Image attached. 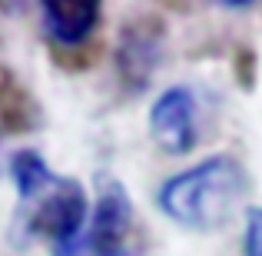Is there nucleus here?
Wrapping results in <instances>:
<instances>
[{
	"label": "nucleus",
	"mask_w": 262,
	"mask_h": 256,
	"mask_svg": "<svg viewBox=\"0 0 262 256\" xmlns=\"http://www.w3.org/2000/svg\"><path fill=\"white\" fill-rule=\"evenodd\" d=\"M7 173L17 190V237L27 243H47L53 256L67 250L90 216L83 183L53 173L37 150H17L7 163Z\"/></svg>",
	"instance_id": "1"
},
{
	"label": "nucleus",
	"mask_w": 262,
	"mask_h": 256,
	"mask_svg": "<svg viewBox=\"0 0 262 256\" xmlns=\"http://www.w3.org/2000/svg\"><path fill=\"white\" fill-rule=\"evenodd\" d=\"M249 190L246 167L236 156H206L189 170H179L156 190V206L163 216L183 230L212 233L229 223L236 206Z\"/></svg>",
	"instance_id": "2"
},
{
	"label": "nucleus",
	"mask_w": 262,
	"mask_h": 256,
	"mask_svg": "<svg viewBox=\"0 0 262 256\" xmlns=\"http://www.w3.org/2000/svg\"><path fill=\"white\" fill-rule=\"evenodd\" d=\"M57 256H153L140 213L116 176H100L86 226Z\"/></svg>",
	"instance_id": "3"
},
{
	"label": "nucleus",
	"mask_w": 262,
	"mask_h": 256,
	"mask_svg": "<svg viewBox=\"0 0 262 256\" xmlns=\"http://www.w3.org/2000/svg\"><path fill=\"white\" fill-rule=\"evenodd\" d=\"M166 50V27L156 17H136L120 30L116 40V77L126 93H140L156 77Z\"/></svg>",
	"instance_id": "4"
},
{
	"label": "nucleus",
	"mask_w": 262,
	"mask_h": 256,
	"mask_svg": "<svg viewBox=\"0 0 262 256\" xmlns=\"http://www.w3.org/2000/svg\"><path fill=\"white\" fill-rule=\"evenodd\" d=\"M149 136L169 156H183L199 140V100L189 87H166L149 107Z\"/></svg>",
	"instance_id": "5"
},
{
	"label": "nucleus",
	"mask_w": 262,
	"mask_h": 256,
	"mask_svg": "<svg viewBox=\"0 0 262 256\" xmlns=\"http://www.w3.org/2000/svg\"><path fill=\"white\" fill-rule=\"evenodd\" d=\"M43 30L57 47H83L103 20V0H37Z\"/></svg>",
	"instance_id": "6"
},
{
	"label": "nucleus",
	"mask_w": 262,
	"mask_h": 256,
	"mask_svg": "<svg viewBox=\"0 0 262 256\" xmlns=\"http://www.w3.org/2000/svg\"><path fill=\"white\" fill-rule=\"evenodd\" d=\"M40 123H43V113H40L37 96L24 87V80L10 67H0V127L10 133H27V130H37Z\"/></svg>",
	"instance_id": "7"
},
{
	"label": "nucleus",
	"mask_w": 262,
	"mask_h": 256,
	"mask_svg": "<svg viewBox=\"0 0 262 256\" xmlns=\"http://www.w3.org/2000/svg\"><path fill=\"white\" fill-rule=\"evenodd\" d=\"M243 256H262V203L246 213V233H243Z\"/></svg>",
	"instance_id": "8"
},
{
	"label": "nucleus",
	"mask_w": 262,
	"mask_h": 256,
	"mask_svg": "<svg viewBox=\"0 0 262 256\" xmlns=\"http://www.w3.org/2000/svg\"><path fill=\"white\" fill-rule=\"evenodd\" d=\"M219 7H229V10H243V7H252L256 0H216Z\"/></svg>",
	"instance_id": "9"
},
{
	"label": "nucleus",
	"mask_w": 262,
	"mask_h": 256,
	"mask_svg": "<svg viewBox=\"0 0 262 256\" xmlns=\"http://www.w3.org/2000/svg\"><path fill=\"white\" fill-rule=\"evenodd\" d=\"M24 0H0V10H17Z\"/></svg>",
	"instance_id": "10"
}]
</instances>
